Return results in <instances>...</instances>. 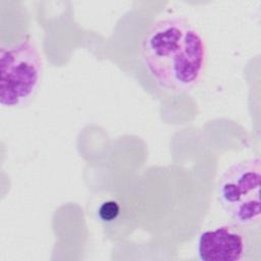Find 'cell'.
<instances>
[{"label": "cell", "instance_id": "6da1fadb", "mask_svg": "<svg viewBox=\"0 0 261 261\" xmlns=\"http://www.w3.org/2000/svg\"><path fill=\"white\" fill-rule=\"evenodd\" d=\"M207 55L201 33L180 16L155 21L141 44L145 67L156 84L170 93L188 92L201 81Z\"/></svg>", "mask_w": 261, "mask_h": 261}, {"label": "cell", "instance_id": "277c9868", "mask_svg": "<svg viewBox=\"0 0 261 261\" xmlns=\"http://www.w3.org/2000/svg\"><path fill=\"white\" fill-rule=\"evenodd\" d=\"M246 226L236 222L203 231L198 240V256L202 261H243L249 250Z\"/></svg>", "mask_w": 261, "mask_h": 261}, {"label": "cell", "instance_id": "3957f363", "mask_svg": "<svg viewBox=\"0 0 261 261\" xmlns=\"http://www.w3.org/2000/svg\"><path fill=\"white\" fill-rule=\"evenodd\" d=\"M261 160L259 156L230 164L217 180L218 201L232 222L250 227L260 221Z\"/></svg>", "mask_w": 261, "mask_h": 261}, {"label": "cell", "instance_id": "5b68a950", "mask_svg": "<svg viewBox=\"0 0 261 261\" xmlns=\"http://www.w3.org/2000/svg\"><path fill=\"white\" fill-rule=\"evenodd\" d=\"M119 205L115 201H106L98 209V217L105 222L115 220L119 214Z\"/></svg>", "mask_w": 261, "mask_h": 261}, {"label": "cell", "instance_id": "7a4b0ae2", "mask_svg": "<svg viewBox=\"0 0 261 261\" xmlns=\"http://www.w3.org/2000/svg\"><path fill=\"white\" fill-rule=\"evenodd\" d=\"M43 72L42 55L25 36L13 44L0 46V105L15 108L23 105L37 91Z\"/></svg>", "mask_w": 261, "mask_h": 261}]
</instances>
